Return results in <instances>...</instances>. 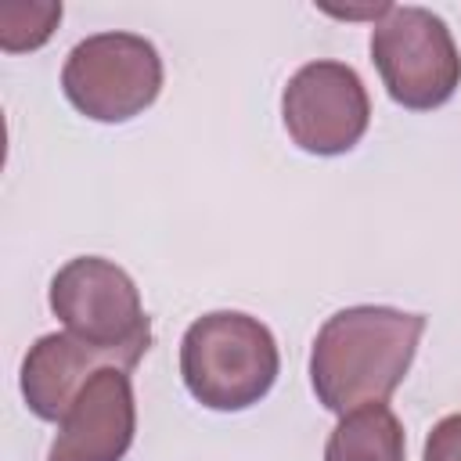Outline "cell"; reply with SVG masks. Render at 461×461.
<instances>
[{
	"mask_svg": "<svg viewBox=\"0 0 461 461\" xmlns=\"http://www.w3.org/2000/svg\"><path fill=\"white\" fill-rule=\"evenodd\" d=\"M421 331V313L393 306H349L331 313L310 349V382L317 400L335 414L385 403L407 378Z\"/></svg>",
	"mask_w": 461,
	"mask_h": 461,
	"instance_id": "1",
	"label": "cell"
},
{
	"mask_svg": "<svg viewBox=\"0 0 461 461\" xmlns=\"http://www.w3.org/2000/svg\"><path fill=\"white\" fill-rule=\"evenodd\" d=\"M281 357L267 324L238 310L198 317L180 342L187 393L209 411H245L277 382Z\"/></svg>",
	"mask_w": 461,
	"mask_h": 461,
	"instance_id": "2",
	"label": "cell"
},
{
	"mask_svg": "<svg viewBox=\"0 0 461 461\" xmlns=\"http://www.w3.org/2000/svg\"><path fill=\"white\" fill-rule=\"evenodd\" d=\"M54 317L86 346L130 371L151 349V321L133 277L101 256L68 259L50 281Z\"/></svg>",
	"mask_w": 461,
	"mask_h": 461,
	"instance_id": "3",
	"label": "cell"
},
{
	"mask_svg": "<svg viewBox=\"0 0 461 461\" xmlns=\"http://www.w3.org/2000/svg\"><path fill=\"white\" fill-rule=\"evenodd\" d=\"M61 90L94 122H126L155 104L162 58L137 32H97L79 40L61 68Z\"/></svg>",
	"mask_w": 461,
	"mask_h": 461,
	"instance_id": "4",
	"label": "cell"
},
{
	"mask_svg": "<svg viewBox=\"0 0 461 461\" xmlns=\"http://www.w3.org/2000/svg\"><path fill=\"white\" fill-rule=\"evenodd\" d=\"M371 61L389 97L411 112L439 108L461 83L457 43L425 7H389L371 29Z\"/></svg>",
	"mask_w": 461,
	"mask_h": 461,
	"instance_id": "5",
	"label": "cell"
},
{
	"mask_svg": "<svg viewBox=\"0 0 461 461\" xmlns=\"http://www.w3.org/2000/svg\"><path fill=\"white\" fill-rule=\"evenodd\" d=\"M281 119L303 151L342 155L364 137L371 122V101L349 65L310 61L288 79L281 94Z\"/></svg>",
	"mask_w": 461,
	"mask_h": 461,
	"instance_id": "6",
	"label": "cell"
},
{
	"mask_svg": "<svg viewBox=\"0 0 461 461\" xmlns=\"http://www.w3.org/2000/svg\"><path fill=\"white\" fill-rule=\"evenodd\" d=\"M58 425L47 461H122L137 429L130 375L122 367H101Z\"/></svg>",
	"mask_w": 461,
	"mask_h": 461,
	"instance_id": "7",
	"label": "cell"
},
{
	"mask_svg": "<svg viewBox=\"0 0 461 461\" xmlns=\"http://www.w3.org/2000/svg\"><path fill=\"white\" fill-rule=\"evenodd\" d=\"M115 367L104 353L76 339L72 331H54L43 335L29 346L22 360V396L29 411L43 421H61L83 385L101 371Z\"/></svg>",
	"mask_w": 461,
	"mask_h": 461,
	"instance_id": "8",
	"label": "cell"
},
{
	"mask_svg": "<svg viewBox=\"0 0 461 461\" xmlns=\"http://www.w3.org/2000/svg\"><path fill=\"white\" fill-rule=\"evenodd\" d=\"M324 461H403V425L385 403H367L339 418Z\"/></svg>",
	"mask_w": 461,
	"mask_h": 461,
	"instance_id": "9",
	"label": "cell"
},
{
	"mask_svg": "<svg viewBox=\"0 0 461 461\" xmlns=\"http://www.w3.org/2000/svg\"><path fill=\"white\" fill-rule=\"evenodd\" d=\"M61 22V4L54 0H4L0 4V47L18 54V50H36L50 40L54 25Z\"/></svg>",
	"mask_w": 461,
	"mask_h": 461,
	"instance_id": "10",
	"label": "cell"
},
{
	"mask_svg": "<svg viewBox=\"0 0 461 461\" xmlns=\"http://www.w3.org/2000/svg\"><path fill=\"white\" fill-rule=\"evenodd\" d=\"M421 461H461V414H447L432 425Z\"/></svg>",
	"mask_w": 461,
	"mask_h": 461,
	"instance_id": "11",
	"label": "cell"
}]
</instances>
